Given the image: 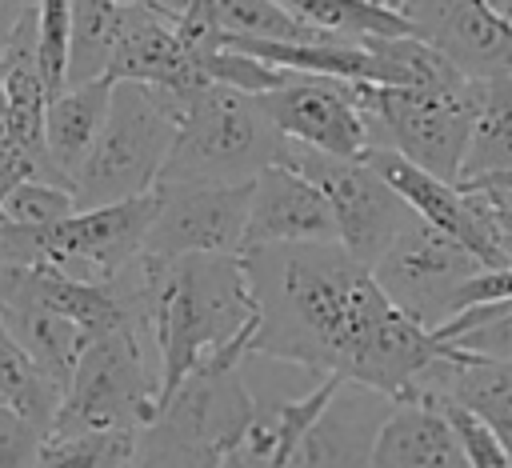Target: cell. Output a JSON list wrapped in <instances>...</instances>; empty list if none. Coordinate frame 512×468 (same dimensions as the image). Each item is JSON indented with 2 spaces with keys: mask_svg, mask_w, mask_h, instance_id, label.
<instances>
[{
  "mask_svg": "<svg viewBox=\"0 0 512 468\" xmlns=\"http://www.w3.org/2000/svg\"><path fill=\"white\" fill-rule=\"evenodd\" d=\"M284 164L324 192L340 248L364 268H376V260L392 248V240L416 220V212L364 160H340L312 152L304 144H288Z\"/></svg>",
  "mask_w": 512,
  "mask_h": 468,
  "instance_id": "obj_9",
  "label": "cell"
},
{
  "mask_svg": "<svg viewBox=\"0 0 512 468\" xmlns=\"http://www.w3.org/2000/svg\"><path fill=\"white\" fill-rule=\"evenodd\" d=\"M80 212L72 188L52 184V180H20L4 200H0V224L12 228H48L64 216Z\"/></svg>",
  "mask_w": 512,
  "mask_h": 468,
  "instance_id": "obj_31",
  "label": "cell"
},
{
  "mask_svg": "<svg viewBox=\"0 0 512 468\" xmlns=\"http://www.w3.org/2000/svg\"><path fill=\"white\" fill-rule=\"evenodd\" d=\"M240 260L260 312L252 356L336 376L388 404H404L440 360L456 356V344L408 320L340 244L252 248Z\"/></svg>",
  "mask_w": 512,
  "mask_h": 468,
  "instance_id": "obj_1",
  "label": "cell"
},
{
  "mask_svg": "<svg viewBox=\"0 0 512 468\" xmlns=\"http://www.w3.org/2000/svg\"><path fill=\"white\" fill-rule=\"evenodd\" d=\"M360 160L416 212V220H424V224H432L436 232H444V236H452L456 244H464L484 268H508L504 252H500L496 240L488 236V228H484V220H480L472 196H468L460 184H448V180H440V176H432V172L408 164L404 156H396V152H388V148H368Z\"/></svg>",
  "mask_w": 512,
  "mask_h": 468,
  "instance_id": "obj_14",
  "label": "cell"
},
{
  "mask_svg": "<svg viewBox=\"0 0 512 468\" xmlns=\"http://www.w3.org/2000/svg\"><path fill=\"white\" fill-rule=\"evenodd\" d=\"M276 4L288 8L296 20H304L320 32H332L348 44H364L372 36H412L408 20L380 12L368 0H276Z\"/></svg>",
  "mask_w": 512,
  "mask_h": 468,
  "instance_id": "obj_27",
  "label": "cell"
},
{
  "mask_svg": "<svg viewBox=\"0 0 512 468\" xmlns=\"http://www.w3.org/2000/svg\"><path fill=\"white\" fill-rule=\"evenodd\" d=\"M136 324L108 328L84 348L48 432H140L160 412V368L144 360Z\"/></svg>",
  "mask_w": 512,
  "mask_h": 468,
  "instance_id": "obj_7",
  "label": "cell"
},
{
  "mask_svg": "<svg viewBox=\"0 0 512 468\" xmlns=\"http://www.w3.org/2000/svg\"><path fill=\"white\" fill-rule=\"evenodd\" d=\"M368 48V84L376 88H412V92H456L468 80L420 36H372Z\"/></svg>",
  "mask_w": 512,
  "mask_h": 468,
  "instance_id": "obj_22",
  "label": "cell"
},
{
  "mask_svg": "<svg viewBox=\"0 0 512 468\" xmlns=\"http://www.w3.org/2000/svg\"><path fill=\"white\" fill-rule=\"evenodd\" d=\"M488 4H492L500 16H508V20H512V0H488Z\"/></svg>",
  "mask_w": 512,
  "mask_h": 468,
  "instance_id": "obj_39",
  "label": "cell"
},
{
  "mask_svg": "<svg viewBox=\"0 0 512 468\" xmlns=\"http://www.w3.org/2000/svg\"><path fill=\"white\" fill-rule=\"evenodd\" d=\"M288 144L260 96L232 88H200L184 96L180 136L156 188H216L248 184L260 172L284 164Z\"/></svg>",
  "mask_w": 512,
  "mask_h": 468,
  "instance_id": "obj_4",
  "label": "cell"
},
{
  "mask_svg": "<svg viewBox=\"0 0 512 468\" xmlns=\"http://www.w3.org/2000/svg\"><path fill=\"white\" fill-rule=\"evenodd\" d=\"M36 56L48 100L68 88L72 60V0H36Z\"/></svg>",
  "mask_w": 512,
  "mask_h": 468,
  "instance_id": "obj_30",
  "label": "cell"
},
{
  "mask_svg": "<svg viewBox=\"0 0 512 468\" xmlns=\"http://www.w3.org/2000/svg\"><path fill=\"white\" fill-rule=\"evenodd\" d=\"M108 80H140L148 88L176 92V96H192L200 88H212L200 72V52L188 48L176 20L152 12L148 4H140L128 16L124 36H120L112 64H108Z\"/></svg>",
  "mask_w": 512,
  "mask_h": 468,
  "instance_id": "obj_16",
  "label": "cell"
},
{
  "mask_svg": "<svg viewBox=\"0 0 512 468\" xmlns=\"http://www.w3.org/2000/svg\"><path fill=\"white\" fill-rule=\"evenodd\" d=\"M436 340L456 344L460 352H472L484 360H512V304L464 308L436 328Z\"/></svg>",
  "mask_w": 512,
  "mask_h": 468,
  "instance_id": "obj_28",
  "label": "cell"
},
{
  "mask_svg": "<svg viewBox=\"0 0 512 468\" xmlns=\"http://www.w3.org/2000/svg\"><path fill=\"white\" fill-rule=\"evenodd\" d=\"M488 228V236L496 240V248L504 252L508 268H512V184H496V188H464Z\"/></svg>",
  "mask_w": 512,
  "mask_h": 468,
  "instance_id": "obj_34",
  "label": "cell"
},
{
  "mask_svg": "<svg viewBox=\"0 0 512 468\" xmlns=\"http://www.w3.org/2000/svg\"><path fill=\"white\" fill-rule=\"evenodd\" d=\"M216 32L236 40H260V44H348L332 32H320L304 20H296L276 0H212ZM216 36V40H220Z\"/></svg>",
  "mask_w": 512,
  "mask_h": 468,
  "instance_id": "obj_25",
  "label": "cell"
},
{
  "mask_svg": "<svg viewBox=\"0 0 512 468\" xmlns=\"http://www.w3.org/2000/svg\"><path fill=\"white\" fill-rule=\"evenodd\" d=\"M368 4H376L380 12H392V16H400V20H408L412 8H416V0H368Z\"/></svg>",
  "mask_w": 512,
  "mask_h": 468,
  "instance_id": "obj_38",
  "label": "cell"
},
{
  "mask_svg": "<svg viewBox=\"0 0 512 468\" xmlns=\"http://www.w3.org/2000/svg\"><path fill=\"white\" fill-rule=\"evenodd\" d=\"M256 420L236 356L204 360L136 432L132 468H224Z\"/></svg>",
  "mask_w": 512,
  "mask_h": 468,
  "instance_id": "obj_3",
  "label": "cell"
},
{
  "mask_svg": "<svg viewBox=\"0 0 512 468\" xmlns=\"http://www.w3.org/2000/svg\"><path fill=\"white\" fill-rule=\"evenodd\" d=\"M184 96L116 80L104 132L72 180L76 208H104L156 192L160 172L180 136Z\"/></svg>",
  "mask_w": 512,
  "mask_h": 468,
  "instance_id": "obj_5",
  "label": "cell"
},
{
  "mask_svg": "<svg viewBox=\"0 0 512 468\" xmlns=\"http://www.w3.org/2000/svg\"><path fill=\"white\" fill-rule=\"evenodd\" d=\"M0 304H32V308H44V312H60V316L84 324L92 336H100L108 328H120V324H136V316L116 296L112 284H84V280L44 272V268L0 264Z\"/></svg>",
  "mask_w": 512,
  "mask_h": 468,
  "instance_id": "obj_17",
  "label": "cell"
},
{
  "mask_svg": "<svg viewBox=\"0 0 512 468\" xmlns=\"http://www.w3.org/2000/svg\"><path fill=\"white\" fill-rule=\"evenodd\" d=\"M28 8H32V0H0V56H4V48H8L16 24L24 20Z\"/></svg>",
  "mask_w": 512,
  "mask_h": 468,
  "instance_id": "obj_36",
  "label": "cell"
},
{
  "mask_svg": "<svg viewBox=\"0 0 512 468\" xmlns=\"http://www.w3.org/2000/svg\"><path fill=\"white\" fill-rule=\"evenodd\" d=\"M412 36L436 48L464 80L512 76V20L488 0H416Z\"/></svg>",
  "mask_w": 512,
  "mask_h": 468,
  "instance_id": "obj_13",
  "label": "cell"
},
{
  "mask_svg": "<svg viewBox=\"0 0 512 468\" xmlns=\"http://www.w3.org/2000/svg\"><path fill=\"white\" fill-rule=\"evenodd\" d=\"M436 404L444 408V416H448V424H452V432H456V440H460L464 468H512L508 448L500 444V436H496L480 416H472L468 408H460V404H452V400H436Z\"/></svg>",
  "mask_w": 512,
  "mask_h": 468,
  "instance_id": "obj_32",
  "label": "cell"
},
{
  "mask_svg": "<svg viewBox=\"0 0 512 468\" xmlns=\"http://www.w3.org/2000/svg\"><path fill=\"white\" fill-rule=\"evenodd\" d=\"M476 80L456 92H412V88H376L364 84V112L372 148H388L408 164L460 184L476 124Z\"/></svg>",
  "mask_w": 512,
  "mask_h": 468,
  "instance_id": "obj_8",
  "label": "cell"
},
{
  "mask_svg": "<svg viewBox=\"0 0 512 468\" xmlns=\"http://www.w3.org/2000/svg\"><path fill=\"white\" fill-rule=\"evenodd\" d=\"M372 468H464L460 440L436 400L392 404L376 428Z\"/></svg>",
  "mask_w": 512,
  "mask_h": 468,
  "instance_id": "obj_19",
  "label": "cell"
},
{
  "mask_svg": "<svg viewBox=\"0 0 512 468\" xmlns=\"http://www.w3.org/2000/svg\"><path fill=\"white\" fill-rule=\"evenodd\" d=\"M112 88L116 80H88V84H68L64 92H56L48 100L44 112V152L52 172L72 188L80 164L88 160V152L96 148L108 108H112Z\"/></svg>",
  "mask_w": 512,
  "mask_h": 468,
  "instance_id": "obj_20",
  "label": "cell"
},
{
  "mask_svg": "<svg viewBox=\"0 0 512 468\" xmlns=\"http://www.w3.org/2000/svg\"><path fill=\"white\" fill-rule=\"evenodd\" d=\"M480 272L484 264L464 244H456L452 236L436 232L424 220H412L372 268L380 292L428 332L452 320V304L460 288Z\"/></svg>",
  "mask_w": 512,
  "mask_h": 468,
  "instance_id": "obj_10",
  "label": "cell"
},
{
  "mask_svg": "<svg viewBox=\"0 0 512 468\" xmlns=\"http://www.w3.org/2000/svg\"><path fill=\"white\" fill-rule=\"evenodd\" d=\"M40 180V164L36 156L24 148L20 132L12 128L8 112H4V100H0V200L20 184V180Z\"/></svg>",
  "mask_w": 512,
  "mask_h": 468,
  "instance_id": "obj_35",
  "label": "cell"
},
{
  "mask_svg": "<svg viewBox=\"0 0 512 468\" xmlns=\"http://www.w3.org/2000/svg\"><path fill=\"white\" fill-rule=\"evenodd\" d=\"M476 92V124L460 168V184L512 172V76L484 80L476 84Z\"/></svg>",
  "mask_w": 512,
  "mask_h": 468,
  "instance_id": "obj_23",
  "label": "cell"
},
{
  "mask_svg": "<svg viewBox=\"0 0 512 468\" xmlns=\"http://www.w3.org/2000/svg\"><path fill=\"white\" fill-rule=\"evenodd\" d=\"M60 400L64 392L36 368V360L16 344V336L0 320V404L16 408L20 416H28L36 428L48 432L60 412Z\"/></svg>",
  "mask_w": 512,
  "mask_h": 468,
  "instance_id": "obj_26",
  "label": "cell"
},
{
  "mask_svg": "<svg viewBox=\"0 0 512 468\" xmlns=\"http://www.w3.org/2000/svg\"><path fill=\"white\" fill-rule=\"evenodd\" d=\"M128 468H132V464H128Z\"/></svg>",
  "mask_w": 512,
  "mask_h": 468,
  "instance_id": "obj_40",
  "label": "cell"
},
{
  "mask_svg": "<svg viewBox=\"0 0 512 468\" xmlns=\"http://www.w3.org/2000/svg\"><path fill=\"white\" fill-rule=\"evenodd\" d=\"M44 428H36L16 408L0 404V468H36L44 448Z\"/></svg>",
  "mask_w": 512,
  "mask_h": 468,
  "instance_id": "obj_33",
  "label": "cell"
},
{
  "mask_svg": "<svg viewBox=\"0 0 512 468\" xmlns=\"http://www.w3.org/2000/svg\"><path fill=\"white\" fill-rule=\"evenodd\" d=\"M0 320L16 336V344L36 360V368L64 392L84 348L92 344V332L60 312H44L32 304H0Z\"/></svg>",
  "mask_w": 512,
  "mask_h": 468,
  "instance_id": "obj_21",
  "label": "cell"
},
{
  "mask_svg": "<svg viewBox=\"0 0 512 468\" xmlns=\"http://www.w3.org/2000/svg\"><path fill=\"white\" fill-rule=\"evenodd\" d=\"M136 436L132 432H76V436H44L36 468H128Z\"/></svg>",
  "mask_w": 512,
  "mask_h": 468,
  "instance_id": "obj_29",
  "label": "cell"
},
{
  "mask_svg": "<svg viewBox=\"0 0 512 468\" xmlns=\"http://www.w3.org/2000/svg\"><path fill=\"white\" fill-rule=\"evenodd\" d=\"M284 244H340L324 192L296 168L276 164L252 180V212L244 252Z\"/></svg>",
  "mask_w": 512,
  "mask_h": 468,
  "instance_id": "obj_15",
  "label": "cell"
},
{
  "mask_svg": "<svg viewBox=\"0 0 512 468\" xmlns=\"http://www.w3.org/2000/svg\"><path fill=\"white\" fill-rule=\"evenodd\" d=\"M248 212L252 180L216 188H156V220L144 256H244Z\"/></svg>",
  "mask_w": 512,
  "mask_h": 468,
  "instance_id": "obj_11",
  "label": "cell"
},
{
  "mask_svg": "<svg viewBox=\"0 0 512 468\" xmlns=\"http://www.w3.org/2000/svg\"><path fill=\"white\" fill-rule=\"evenodd\" d=\"M408 400H452L468 408L500 436V444L512 456V360H484L456 348V356L440 360L412 388Z\"/></svg>",
  "mask_w": 512,
  "mask_h": 468,
  "instance_id": "obj_18",
  "label": "cell"
},
{
  "mask_svg": "<svg viewBox=\"0 0 512 468\" xmlns=\"http://www.w3.org/2000/svg\"><path fill=\"white\" fill-rule=\"evenodd\" d=\"M264 112L280 128L284 140L304 144L324 156L360 160L372 148L364 84L360 80H328V76H292L284 88L260 96Z\"/></svg>",
  "mask_w": 512,
  "mask_h": 468,
  "instance_id": "obj_12",
  "label": "cell"
},
{
  "mask_svg": "<svg viewBox=\"0 0 512 468\" xmlns=\"http://www.w3.org/2000/svg\"><path fill=\"white\" fill-rule=\"evenodd\" d=\"M156 220V192L80 208L48 228H12L0 224V264L44 268L84 284H112L148 244Z\"/></svg>",
  "mask_w": 512,
  "mask_h": 468,
  "instance_id": "obj_6",
  "label": "cell"
},
{
  "mask_svg": "<svg viewBox=\"0 0 512 468\" xmlns=\"http://www.w3.org/2000/svg\"><path fill=\"white\" fill-rule=\"evenodd\" d=\"M144 4H148L152 12H160V16H168V20H176V24H180V16L188 12V4H192V0H144Z\"/></svg>",
  "mask_w": 512,
  "mask_h": 468,
  "instance_id": "obj_37",
  "label": "cell"
},
{
  "mask_svg": "<svg viewBox=\"0 0 512 468\" xmlns=\"http://www.w3.org/2000/svg\"><path fill=\"white\" fill-rule=\"evenodd\" d=\"M148 336L160 356V404L212 356H252L260 328L240 256H144Z\"/></svg>",
  "mask_w": 512,
  "mask_h": 468,
  "instance_id": "obj_2",
  "label": "cell"
},
{
  "mask_svg": "<svg viewBox=\"0 0 512 468\" xmlns=\"http://www.w3.org/2000/svg\"><path fill=\"white\" fill-rule=\"evenodd\" d=\"M136 8H120L112 0H72V60L68 84L104 80L112 52L124 36V24Z\"/></svg>",
  "mask_w": 512,
  "mask_h": 468,
  "instance_id": "obj_24",
  "label": "cell"
}]
</instances>
